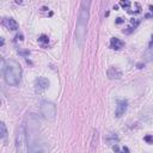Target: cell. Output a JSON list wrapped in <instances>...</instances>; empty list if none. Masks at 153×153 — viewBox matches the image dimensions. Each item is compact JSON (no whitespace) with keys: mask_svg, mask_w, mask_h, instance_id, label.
<instances>
[{"mask_svg":"<svg viewBox=\"0 0 153 153\" xmlns=\"http://www.w3.org/2000/svg\"><path fill=\"white\" fill-rule=\"evenodd\" d=\"M90 4H91L90 1H83L80 5L79 17H78V22H76V27H75V41L79 47H83L86 40L88 18H90V11H88Z\"/></svg>","mask_w":153,"mask_h":153,"instance_id":"6da1fadb","label":"cell"},{"mask_svg":"<svg viewBox=\"0 0 153 153\" xmlns=\"http://www.w3.org/2000/svg\"><path fill=\"white\" fill-rule=\"evenodd\" d=\"M4 79L10 86H18L22 80V67L13 59L3 60Z\"/></svg>","mask_w":153,"mask_h":153,"instance_id":"7a4b0ae2","label":"cell"},{"mask_svg":"<svg viewBox=\"0 0 153 153\" xmlns=\"http://www.w3.org/2000/svg\"><path fill=\"white\" fill-rule=\"evenodd\" d=\"M16 148L17 153H28V135L24 126H19L16 134Z\"/></svg>","mask_w":153,"mask_h":153,"instance_id":"3957f363","label":"cell"},{"mask_svg":"<svg viewBox=\"0 0 153 153\" xmlns=\"http://www.w3.org/2000/svg\"><path fill=\"white\" fill-rule=\"evenodd\" d=\"M42 116L48 121H54L56 117V105L49 100H42L40 107Z\"/></svg>","mask_w":153,"mask_h":153,"instance_id":"277c9868","label":"cell"},{"mask_svg":"<svg viewBox=\"0 0 153 153\" xmlns=\"http://www.w3.org/2000/svg\"><path fill=\"white\" fill-rule=\"evenodd\" d=\"M49 86V80L44 76H38V78L35 80V91L37 93H42L44 92Z\"/></svg>","mask_w":153,"mask_h":153,"instance_id":"5b68a950","label":"cell"},{"mask_svg":"<svg viewBox=\"0 0 153 153\" xmlns=\"http://www.w3.org/2000/svg\"><path fill=\"white\" fill-rule=\"evenodd\" d=\"M50 148L47 142H37L31 146L29 153H49Z\"/></svg>","mask_w":153,"mask_h":153,"instance_id":"8992f818","label":"cell"},{"mask_svg":"<svg viewBox=\"0 0 153 153\" xmlns=\"http://www.w3.org/2000/svg\"><path fill=\"white\" fill-rule=\"evenodd\" d=\"M127 108H128V103L127 100H117V105H116V110H115V115L116 117H121L124 115V112L127 111Z\"/></svg>","mask_w":153,"mask_h":153,"instance_id":"52a82bcc","label":"cell"},{"mask_svg":"<svg viewBox=\"0 0 153 153\" xmlns=\"http://www.w3.org/2000/svg\"><path fill=\"white\" fill-rule=\"evenodd\" d=\"M107 74H108V76H109V79H111V80H114V79H121V76H122V72L117 68V67H109L108 68V71H107Z\"/></svg>","mask_w":153,"mask_h":153,"instance_id":"ba28073f","label":"cell"},{"mask_svg":"<svg viewBox=\"0 0 153 153\" xmlns=\"http://www.w3.org/2000/svg\"><path fill=\"white\" fill-rule=\"evenodd\" d=\"M3 24L5 25V27L7 28V29H10V30H18V28H19V25H18V23L16 22V19H13V18H5L4 20H3Z\"/></svg>","mask_w":153,"mask_h":153,"instance_id":"9c48e42d","label":"cell"},{"mask_svg":"<svg viewBox=\"0 0 153 153\" xmlns=\"http://www.w3.org/2000/svg\"><path fill=\"white\" fill-rule=\"evenodd\" d=\"M124 47V42L122 40H120V38L117 37H112L110 40V48L111 49H115V50H119L121 48Z\"/></svg>","mask_w":153,"mask_h":153,"instance_id":"30bf717a","label":"cell"},{"mask_svg":"<svg viewBox=\"0 0 153 153\" xmlns=\"http://www.w3.org/2000/svg\"><path fill=\"white\" fill-rule=\"evenodd\" d=\"M144 60H145L146 62L153 61V44L149 46V48L145 52V54H144Z\"/></svg>","mask_w":153,"mask_h":153,"instance_id":"8fae6325","label":"cell"},{"mask_svg":"<svg viewBox=\"0 0 153 153\" xmlns=\"http://www.w3.org/2000/svg\"><path fill=\"white\" fill-rule=\"evenodd\" d=\"M0 134H1V139H5L7 136V129H6V124L4 122L0 123Z\"/></svg>","mask_w":153,"mask_h":153,"instance_id":"7c38bea8","label":"cell"},{"mask_svg":"<svg viewBox=\"0 0 153 153\" xmlns=\"http://www.w3.org/2000/svg\"><path fill=\"white\" fill-rule=\"evenodd\" d=\"M38 42L43 43V44H48L49 43V38H48L47 35H41L40 37H38Z\"/></svg>","mask_w":153,"mask_h":153,"instance_id":"4fadbf2b","label":"cell"},{"mask_svg":"<svg viewBox=\"0 0 153 153\" xmlns=\"http://www.w3.org/2000/svg\"><path fill=\"white\" fill-rule=\"evenodd\" d=\"M120 5L123 7V8H129L131 7V5H132V3L131 1H128V0H122V1H120Z\"/></svg>","mask_w":153,"mask_h":153,"instance_id":"5bb4252c","label":"cell"},{"mask_svg":"<svg viewBox=\"0 0 153 153\" xmlns=\"http://www.w3.org/2000/svg\"><path fill=\"white\" fill-rule=\"evenodd\" d=\"M144 140H145L147 144H153V136H152V135H146V136L144 138Z\"/></svg>","mask_w":153,"mask_h":153,"instance_id":"9a60e30c","label":"cell"},{"mask_svg":"<svg viewBox=\"0 0 153 153\" xmlns=\"http://www.w3.org/2000/svg\"><path fill=\"white\" fill-rule=\"evenodd\" d=\"M18 54L22 55V56H29L30 52H29V50H18Z\"/></svg>","mask_w":153,"mask_h":153,"instance_id":"2e32d148","label":"cell"},{"mask_svg":"<svg viewBox=\"0 0 153 153\" xmlns=\"http://www.w3.org/2000/svg\"><path fill=\"white\" fill-rule=\"evenodd\" d=\"M132 24H133V27H134V29H136V27H138V25L140 24V20L139 19H132Z\"/></svg>","mask_w":153,"mask_h":153,"instance_id":"e0dca14e","label":"cell"},{"mask_svg":"<svg viewBox=\"0 0 153 153\" xmlns=\"http://www.w3.org/2000/svg\"><path fill=\"white\" fill-rule=\"evenodd\" d=\"M123 22H124V19H123V18H121V17L116 18V20H115V23H116V24H122Z\"/></svg>","mask_w":153,"mask_h":153,"instance_id":"ac0fdd59","label":"cell"},{"mask_svg":"<svg viewBox=\"0 0 153 153\" xmlns=\"http://www.w3.org/2000/svg\"><path fill=\"white\" fill-rule=\"evenodd\" d=\"M23 37H24V36H23L22 34H18V35L16 36V38H17V40H19V41H23V40H24V38H23Z\"/></svg>","mask_w":153,"mask_h":153,"instance_id":"d6986e66","label":"cell"},{"mask_svg":"<svg viewBox=\"0 0 153 153\" xmlns=\"http://www.w3.org/2000/svg\"><path fill=\"white\" fill-rule=\"evenodd\" d=\"M114 151H116L117 153H121V152H120V148H119V146H117L116 144H115V146H114Z\"/></svg>","mask_w":153,"mask_h":153,"instance_id":"ffe728a7","label":"cell"},{"mask_svg":"<svg viewBox=\"0 0 153 153\" xmlns=\"http://www.w3.org/2000/svg\"><path fill=\"white\" fill-rule=\"evenodd\" d=\"M136 66H138V68H142V67L145 66V63H138Z\"/></svg>","mask_w":153,"mask_h":153,"instance_id":"44dd1931","label":"cell"},{"mask_svg":"<svg viewBox=\"0 0 153 153\" xmlns=\"http://www.w3.org/2000/svg\"><path fill=\"white\" fill-rule=\"evenodd\" d=\"M123 152H126V153H129V148L124 146V147H123Z\"/></svg>","mask_w":153,"mask_h":153,"instance_id":"7402d4cb","label":"cell"},{"mask_svg":"<svg viewBox=\"0 0 153 153\" xmlns=\"http://www.w3.org/2000/svg\"><path fill=\"white\" fill-rule=\"evenodd\" d=\"M4 43H5V40H4V37H1V47L4 46Z\"/></svg>","mask_w":153,"mask_h":153,"instance_id":"603a6c76","label":"cell"}]
</instances>
